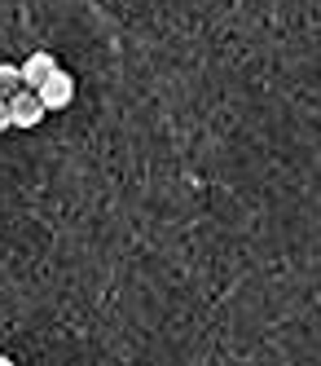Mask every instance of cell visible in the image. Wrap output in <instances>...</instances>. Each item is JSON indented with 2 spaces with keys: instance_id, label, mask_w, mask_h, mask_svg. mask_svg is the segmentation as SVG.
Instances as JSON below:
<instances>
[{
  "instance_id": "cell-6",
  "label": "cell",
  "mask_w": 321,
  "mask_h": 366,
  "mask_svg": "<svg viewBox=\"0 0 321 366\" xmlns=\"http://www.w3.org/2000/svg\"><path fill=\"white\" fill-rule=\"evenodd\" d=\"M0 366H18V362H14V357H9V353H0Z\"/></svg>"
},
{
  "instance_id": "cell-5",
  "label": "cell",
  "mask_w": 321,
  "mask_h": 366,
  "mask_svg": "<svg viewBox=\"0 0 321 366\" xmlns=\"http://www.w3.org/2000/svg\"><path fill=\"white\" fill-rule=\"evenodd\" d=\"M14 119H9V102H0V133H9Z\"/></svg>"
},
{
  "instance_id": "cell-3",
  "label": "cell",
  "mask_w": 321,
  "mask_h": 366,
  "mask_svg": "<svg viewBox=\"0 0 321 366\" xmlns=\"http://www.w3.org/2000/svg\"><path fill=\"white\" fill-rule=\"evenodd\" d=\"M18 71H22V89H40V84L49 80V75L58 71V58H53V54H44V49H40V54H31V58H26Z\"/></svg>"
},
{
  "instance_id": "cell-1",
  "label": "cell",
  "mask_w": 321,
  "mask_h": 366,
  "mask_svg": "<svg viewBox=\"0 0 321 366\" xmlns=\"http://www.w3.org/2000/svg\"><path fill=\"white\" fill-rule=\"evenodd\" d=\"M36 97L44 102V111H66L71 102H75V75L58 66V71H53L49 80H44V84L36 89Z\"/></svg>"
},
{
  "instance_id": "cell-4",
  "label": "cell",
  "mask_w": 321,
  "mask_h": 366,
  "mask_svg": "<svg viewBox=\"0 0 321 366\" xmlns=\"http://www.w3.org/2000/svg\"><path fill=\"white\" fill-rule=\"evenodd\" d=\"M18 89H22V71L14 62H0V102H9Z\"/></svg>"
},
{
  "instance_id": "cell-2",
  "label": "cell",
  "mask_w": 321,
  "mask_h": 366,
  "mask_svg": "<svg viewBox=\"0 0 321 366\" xmlns=\"http://www.w3.org/2000/svg\"><path fill=\"white\" fill-rule=\"evenodd\" d=\"M44 115L49 111H44V102L36 97V89H18L9 97V119H14V128H36Z\"/></svg>"
}]
</instances>
